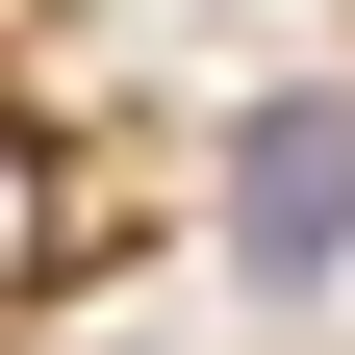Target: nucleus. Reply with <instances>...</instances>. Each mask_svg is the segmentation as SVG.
I'll return each mask as SVG.
<instances>
[{
  "label": "nucleus",
  "instance_id": "2",
  "mask_svg": "<svg viewBox=\"0 0 355 355\" xmlns=\"http://www.w3.org/2000/svg\"><path fill=\"white\" fill-rule=\"evenodd\" d=\"M51 254H76V178H51V127L0 102V330H26V304H51Z\"/></svg>",
  "mask_w": 355,
  "mask_h": 355
},
{
  "label": "nucleus",
  "instance_id": "1",
  "mask_svg": "<svg viewBox=\"0 0 355 355\" xmlns=\"http://www.w3.org/2000/svg\"><path fill=\"white\" fill-rule=\"evenodd\" d=\"M229 254H254V279H330V254H355V102H330V76H279V102H254L229 127Z\"/></svg>",
  "mask_w": 355,
  "mask_h": 355
}]
</instances>
